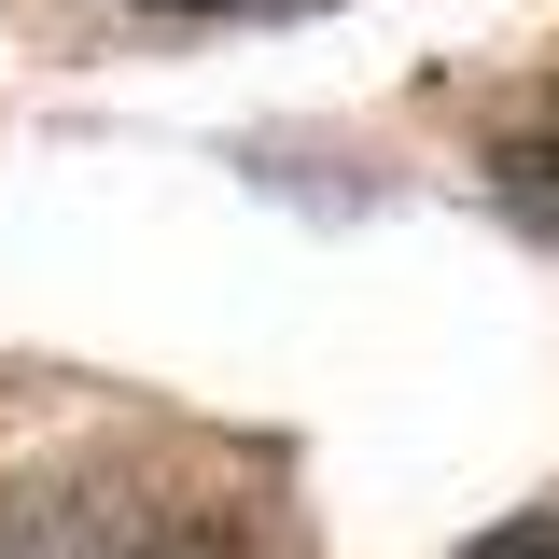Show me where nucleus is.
Here are the masks:
<instances>
[{
	"label": "nucleus",
	"instance_id": "f257e3e1",
	"mask_svg": "<svg viewBox=\"0 0 559 559\" xmlns=\"http://www.w3.org/2000/svg\"><path fill=\"white\" fill-rule=\"evenodd\" d=\"M489 197L518 210L532 238H559V84H546V98H532L503 140H489Z\"/></svg>",
	"mask_w": 559,
	"mask_h": 559
},
{
	"label": "nucleus",
	"instance_id": "f03ea898",
	"mask_svg": "<svg viewBox=\"0 0 559 559\" xmlns=\"http://www.w3.org/2000/svg\"><path fill=\"white\" fill-rule=\"evenodd\" d=\"M462 559H559V518H503V532H476Z\"/></svg>",
	"mask_w": 559,
	"mask_h": 559
},
{
	"label": "nucleus",
	"instance_id": "7ed1b4c3",
	"mask_svg": "<svg viewBox=\"0 0 559 559\" xmlns=\"http://www.w3.org/2000/svg\"><path fill=\"white\" fill-rule=\"evenodd\" d=\"M140 14H266V0H140Z\"/></svg>",
	"mask_w": 559,
	"mask_h": 559
}]
</instances>
